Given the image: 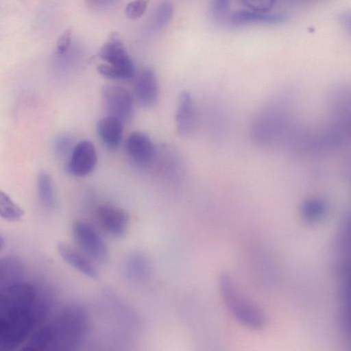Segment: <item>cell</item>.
Returning <instances> with one entry per match:
<instances>
[{"label": "cell", "instance_id": "obj_1", "mask_svg": "<svg viewBox=\"0 0 351 351\" xmlns=\"http://www.w3.org/2000/svg\"><path fill=\"white\" fill-rule=\"evenodd\" d=\"M90 324L89 313L84 306L69 305L51 323L33 333L21 350H74L86 340Z\"/></svg>", "mask_w": 351, "mask_h": 351}, {"label": "cell", "instance_id": "obj_2", "mask_svg": "<svg viewBox=\"0 0 351 351\" xmlns=\"http://www.w3.org/2000/svg\"><path fill=\"white\" fill-rule=\"evenodd\" d=\"M32 285L15 282L0 290V333L26 313L38 300Z\"/></svg>", "mask_w": 351, "mask_h": 351}, {"label": "cell", "instance_id": "obj_3", "mask_svg": "<svg viewBox=\"0 0 351 351\" xmlns=\"http://www.w3.org/2000/svg\"><path fill=\"white\" fill-rule=\"evenodd\" d=\"M105 63L97 66L102 76L119 80H129L135 74V67L119 35L112 32L101 46L98 53Z\"/></svg>", "mask_w": 351, "mask_h": 351}, {"label": "cell", "instance_id": "obj_4", "mask_svg": "<svg viewBox=\"0 0 351 351\" xmlns=\"http://www.w3.org/2000/svg\"><path fill=\"white\" fill-rule=\"evenodd\" d=\"M219 285L221 297L228 308L240 323L254 329L264 327L266 317L263 313L240 295L229 275H221Z\"/></svg>", "mask_w": 351, "mask_h": 351}, {"label": "cell", "instance_id": "obj_5", "mask_svg": "<svg viewBox=\"0 0 351 351\" xmlns=\"http://www.w3.org/2000/svg\"><path fill=\"white\" fill-rule=\"evenodd\" d=\"M48 311V304L38 298L34 306L0 333V351L16 349L32 334Z\"/></svg>", "mask_w": 351, "mask_h": 351}, {"label": "cell", "instance_id": "obj_6", "mask_svg": "<svg viewBox=\"0 0 351 351\" xmlns=\"http://www.w3.org/2000/svg\"><path fill=\"white\" fill-rule=\"evenodd\" d=\"M73 234L81 250L89 258L105 263L108 258V246L99 232L89 223L81 220L73 225Z\"/></svg>", "mask_w": 351, "mask_h": 351}, {"label": "cell", "instance_id": "obj_7", "mask_svg": "<svg viewBox=\"0 0 351 351\" xmlns=\"http://www.w3.org/2000/svg\"><path fill=\"white\" fill-rule=\"evenodd\" d=\"M101 95L108 115L123 123L130 121L133 114L134 100L132 94L125 88L106 85L102 88Z\"/></svg>", "mask_w": 351, "mask_h": 351}, {"label": "cell", "instance_id": "obj_8", "mask_svg": "<svg viewBox=\"0 0 351 351\" xmlns=\"http://www.w3.org/2000/svg\"><path fill=\"white\" fill-rule=\"evenodd\" d=\"M97 160V151L93 143L88 140H83L74 145L69 156L66 169L73 176H85L93 171Z\"/></svg>", "mask_w": 351, "mask_h": 351}, {"label": "cell", "instance_id": "obj_9", "mask_svg": "<svg viewBox=\"0 0 351 351\" xmlns=\"http://www.w3.org/2000/svg\"><path fill=\"white\" fill-rule=\"evenodd\" d=\"M125 149L130 160L138 167L147 168L154 160V145L151 138L141 132H134L128 136Z\"/></svg>", "mask_w": 351, "mask_h": 351}, {"label": "cell", "instance_id": "obj_10", "mask_svg": "<svg viewBox=\"0 0 351 351\" xmlns=\"http://www.w3.org/2000/svg\"><path fill=\"white\" fill-rule=\"evenodd\" d=\"M97 218L103 229L114 237H123L129 225L128 213L111 204H102L97 208Z\"/></svg>", "mask_w": 351, "mask_h": 351}, {"label": "cell", "instance_id": "obj_11", "mask_svg": "<svg viewBox=\"0 0 351 351\" xmlns=\"http://www.w3.org/2000/svg\"><path fill=\"white\" fill-rule=\"evenodd\" d=\"M135 95L138 102L144 107H151L157 101L158 84L154 69L145 68L138 75L135 84Z\"/></svg>", "mask_w": 351, "mask_h": 351}, {"label": "cell", "instance_id": "obj_12", "mask_svg": "<svg viewBox=\"0 0 351 351\" xmlns=\"http://www.w3.org/2000/svg\"><path fill=\"white\" fill-rule=\"evenodd\" d=\"M197 114L195 106L191 94L182 91L176 112V124L180 134L185 136L191 134L195 128Z\"/></svg>", "mask_w": 351, "mask_h": 351}, {"label": "cell", "instance_id": "obj_13", "mask_svg": "<svg viewBox=\"0 0 351 351\" xmlns=\"http://www.w3.org/2000/svg\"><path fill=\"white\" fill-rule=\"evenodd\" d=\"M58 250L62 259L77 271L90 278L97 277L95 267L84 253L64 243L58 245Z\"/></svg>", "mask_w": 351, "mask_h": 351}, {"label": "cell", "instance_id": "obj_14", "mask_svg": "<svg viewBox=\"0 0 351 351\" xmlns=\"http://www.w3.org/2000/svg\"><path fill=\"white\" fill-rule=\"evenodd\" d=\"M123 274L125 278L134 282L146 280L151 273V262L143 252H133L128 254L123 261Z\"/></svg>", "mask_w": 351, "mask_h": 351}, {"label": "cell", "instance_id": "obj_15", "mask_svg": "<svg viewBox=\"0 0 351 351\" xmlns=\"http://www.w3.org/2000/svg\"><path fill=\"white\" fill-rule=\"evenodd\" d=\"M123 131V123L119 119L106 116L97 123V132L104 145L110 149H116L121 144Z\"/></svg>", "mask_w": 351, "mask_h": 351}, {"label": "cell", "instance_id": "obj_16", "mask_svg": "<svg viewBox=\"0 0 351 351\" xmlns=\"http://www.w3.org/2000/svg\"><path fill=\"white\" fill-rule=\"evenodd\" d=\"M285 16L282 14H268L252 10H240L231 16V23L234 25L266 23L276 24L282 22Z\"/></svg>", "mask_w": 351, "mask_h": 351}, {"label": "cell", "instance_id": "obj_17", "mask_svg": "<svg viewBox=\"0 0 351 351\" xmlns=\"http://www.w3.org/2000/svg\"><path fill=\"white\" fill-rule=\"evenodd\" d=\"M23 271L21 261L13 256L0 258V290L19 280Z\"/></svg>", "mask_w": 351, "mask_h": 351}, {"label": "cell", "instance_id": "obj_18", "mask_svg": "<svg viewBox=\"0 0 351 351\" xmlns=\"http://www.w3.org/2000/svg\"><path fill=\"white\" fill-rule=\"evenodd\" d=\"M37 189L40 200L48 210H53L56 205V198L51 178L43 171L37 178Z\"/></svg>", "mask_w": 351, "mask_h": 351}, {"label": "cell", "instance_id": "obj_19", "mask_svg": "<svg viewBox=\"0 0 351 351\" xmlns=\"http://www.w3.org/2000/svg\"><path fill=\"white\" fill-rule=\"evenodd\" d=\"M324 202L317 198H311L303 202L300 213L303 219L308 223H314L320 220L326 213Z\"/></svg>", "mask_w": 351, "mask_h": 351}, {"label": "cell", "instance_id": "obj_20", "mask_svg": "<svg viewBox=\"0 0 351 351\" xmlns=\"http://www.w3.org/2000/svg\"><path fill=\"white\" fill-rule=\"evenodd\" d=\"M23 215V210L10 196L0 190V216L10 221H17Z\"/></svg>", "mask_w": 351, "mask_h": 351}, {"label": "cell", "instance_id": "obj_21", "mask_svg": "<svg viewBox=\"0 0 351 351\" xmlns=\"http://www.w3.org/2000/svg\"><path fill=\"white\" fill-rule=\"evenodd\" d=\"M173 8L169 1L161 2L156 8L152 18V26L158 30L165 27L171 20Z\"/></svg>", "mask_w": 351, "mask_h": 351}, {"label": "cell", "instance_id": "obj_22", "mask_svg": "<svg viewBox=\"0 0 351 351\" xmlns=\"http://www.w3.org/2000/svg\"><path fill=\"white\" fill-rule=\"evenodd\" d=\"M149 0H132L125 7V14L131 19H137L145 12Z\"/></svg>", "mask_w": 351, "mask_h": 351}, {"label": "cell", "instance_id": "obj_23", "mask_svg": "<svg viewBox=\"0 0 351 351\" xmlns=\"http://www.w3.org/2000/svg\"><path fill=\"white\" fill-rule=\"evenodd\" d=\"M249 10L265 12L269 11L274 5L276 0H239Z\"/></svg>", "mask_w": 351, "mask_h": 351}, {"label": "cell", "instance_id": "obj_24", "mask_svg": "<svg viewBox=\"0 0 351 351\" xmlns=\"http://www.w3.org/2000/svg\"><path fill=\"white\" fill-rule=\"evenodd\" d=\"M75 145L73 144V138L70 136H60L56 141V152L60 156H64L67 154H69V156Z\"/></svg>", "mask_w": 351, "mask_h": 351}, {"label": "cell", "instance_id": "obj_25", "mask_svg": "<svg viewBox=\"0 0 351 351\" xmlns=\"http://www.w3.org/2000/svg\"><path fill=\"white\" fill-rule=\"evenodd\" d=\"M230 0H212L210 11L216 19H221L227 13Z\"/></svg>", "mask_w": 351, "mask_h": 351}, {"label": "cell", "instance_id": "obj_26", "mask_svg": "<svg viewBox=\"0 0 351 351\" xmlns=\"http://www.w3.org/2000/svg\"><path fill=\"white\" fill-rule=\"evenodd\" d=\"M72 30L71 28L65 29L57 41L56 48L59 53H64L69 49L71 43Z\"/></svg>", "mask_w": 351, "mask_h": 351}, {"label": "cell", "instance_id": "obj_27", "mask_svg": "<svg viewBox=\"0 0 351 351\" xmlns=\"http://www.w3.org/2000/svg\"><path fill=\"white\" fill-rule=\"evenodd\" d=\"M119 0H85L86 5L91 9L105 10L115 5Z\"/></svg>", "mask_w": 351, "mask_h": 351}, {"label": "cell", "instance_id": "obj_28", "mask_svg": "<svg viewBox=\"0 0 351 351\" xmlns=\"http://www.w3.org/2000/svg\"><path fill=\"white\" fill-rule=\"evenodd\" d=\"M4 245V240L0 236V250L3 248Z\"/></svg>", "mask_w": 351, "mask_h": 351}]
</instances>
